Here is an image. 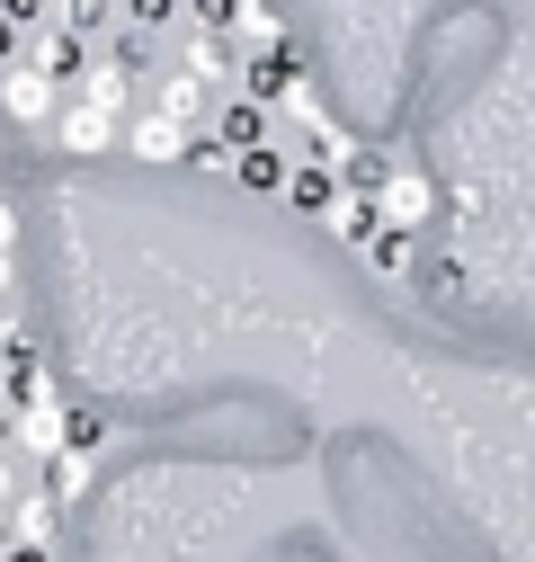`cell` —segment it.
<instances>
[{
    "instance_id": "cell-18",
    "label": "cell",
    "mask_w": 535,
    "mask_h": 562,
    "mask_svg": "<svg viewBox=\"0 0 535 562\" xmlns=\"http://www.w3.org/2000/svg\"><path fill=\"white\" fill-rule=\"evenodd\" d=\"M99 447H107V419H99L90 402H72V429H62V456H90V464H99Z\"/></svg>"
},
{
    "instance_id": "cell-28",
    "label": "cell",
    "mask_w": 535,
    "mask_h": 562,
    "mask_svg": "<svg viewBox=\"0 0 535 562\" xmlns=\"http://www.w3.org/2000/svg\"><path fill=\"white\" fill-rule=\"evenodd\" d=\"M0 402H10V358H0Z\"/></svg>"
},
{
    "instance_id": "cell-19",
    "label": "cell",
    "mask_w": 535,
    "mask_h": 562,
    "mask_svg": "<svg viewBox=\"0 0 535 562\" xmlns=\"http://www.w3.org/2000/svg\"><path fill=\"white\" fill-rule=\"evenodd\" d=\"M107 10H116V0H54V27H72V36H90V45H99Z\"/></svg>"
},
{
    "instance_id": "cell-25",
    "label": "cell",
    "mask_w": 535,
    "mask_h": 562,
    "mask_svg": "<svg viewBox=\"0 0 535 562\" xmlns=\"http://www.w3.org/2000/svg\"><path fill=\"white\" fill-rule=\"evenodd\" d=\"M10 63H27V27H10V19H0V72H10Z\"/></svg>"
},
{
    "instance_id": "cell-26",
    "label": "cell",
    "mask_w": 535,
    "mask_h": 562,
    "mask_svg": "<svg viewBox=\"0 0 535 562\" xmlns=\"http://www.w3.org/2000/svg\"><path fill=\"white\" fill-rule=\"evenodd\" d=\"M0 562H54V544H10Z\"/></svg>"
},
{
    "instance_id": "cell-9",
    "label": "cell",
    "mask_w": 535,
    "mask_h": 562,
    "mask_svg": "<svg viewBox=\"0 0 535 562\" xmlns=\"http://www.w3.org/2000/svg\"><path fill=\"white\" fill-rule=\"evenodd\" d=\"M206 99H215V90L196 81V72H161V99H152V108H161V116H179V125L196 134V125H215V116H206Z\"/></svg>"
},
{
    "instance_id": "cell-13",
    "label": "cell",
    "mask_w": 535,
    "mask_h": 562,
    "mask_svg": "<svg viewBox=\"0 0 535 562\" xmlns=\"http://www.w3.org/2000/svg\"><path fill=\"white\" fill-rule=\"evenodd\" d=\"M268 125H277V116H268V108H250V99H232V108H215V134H224L232 153H259V144H268Z\"/></svg>"
},
{
    "instance_id": "cell-11",
    "label": "cell",
    "mask_w": 535,
    "mask_h": 562,
    "mask_svg": "<svg viewBox=\"0 0 535 562\" xmlns=\"http://www.w3.org/2000/svg\"><path fill=\"white\" fill-rule=\"evenodd\" d=\"M232 179H241L250 196H286V188H295V161H286L277 144H259V153H241V170H232Z\"/></svg>"
},
{
    "instance_id": "cell-21",
    "label": "cell",
    "mask_w": 535,
    "mask_h": 562,
    "mask_svg": "<svg viewBox=\"0 0 535 562\" xmlns=\"http://www.w3.org/2000/svg\"><path fill=\"white\" fill-rule=\"evenodd\" d=\"M0 19L27 27V36H45V27H54V0H0Z\"/></svg>"
},
{
    "instance_id": "cell-3",
    "label": "cell",
    "mask_w": 535,
    "mask_h": 562,
    "mask_svg": "<svg viewBox=\"0 0 535 562\" xmlns=\"http://www.w3.org/2000/svg\"><path fill=\"white\" fill-rule=\"evenodd\" d=\"M27 63H36L45 81L81 90V81H90V63H99V45H90V36H72V27H45V36H27Z\"/></svg>"
},
{
    "instance_id": "cell-24",
    "label": "cell",
    "mask_w": 535,
    "mask_h": 562,
    "mask_svg": "<svg viewBox=\"0 0 535 562\" xmlns=\"http://www.w3.org/2000/svg\"><path fill=\"white\" fill-rule=\"evenodd\" d=\"M19 491H27V464H19V447H10V456H0V509H10Z\"/></svg>"
},
{
    "instance_id": "cell-6",
    "label": "cell",
    "mask_w": 535,
    "mask_h": 562,
    "mask_svg": "<svg viewBox=\"0 0 535 562\" xmlns=\"http://www.w3.org/2000/svg\"><path fill=\"white\" fill-rule=\"evenodd\" d=\"M10 536H19V544H62V501H54L36 473H27V491L10 501Z\"/></svg>"
},
{
    "instance_id": "cell-17",
    "label": "cell",
    "mask_w": 535,
    "mask_h": 562,
    "mask_svg": "<svg viewBox=\"0 0 535 562\" xmlns=\"http://www.w3.org/2000/svg\"><path fill=\"white\" fill-rule=\"evenodd\" d=\"M90 482H99V464H90V456H54V464H45V491H54V501H81Z\"/></svg>"
},
{
    "instance_id": "cell-15",
    "label": "cell",
    "mask_w": 535,
    "mask_h": 562,
    "mask_svg": "<svg viewBox=\"0 0 535 562\" xmlns=\"http://www.w3.org/2000/svg\"><path fill=\"white\" fill-rule=\"evenodd\" d=\"M411 259H420V233H401V224H384V233L366 241V268H384V277H401Z\"/></svg>"
},
{
    "instance_id": "cell-10",
    "label": "cell",
    "mask_w": 535,
    "mask_h": 562,
    "mask_svg": "<svg viewBox=\"0 0 535 562\" xmlns=\"http://www.w3.org/2000/svg\"><path fill=\"white\" fill-rule=\"evenodd\" d=\"M286 205H295V215H330V205H340V170H330V161H295Z\"/></svg>"
},
{
    "instance_id": "cell-27",
    "label": "cell",
    "mask_w": 535,
    "mask_h": 562,
    "mask_svg": "<svg viewBox=\"0 0 535 562\" xmlns=\"http://www.w3.org/2000/svg\"><path fill=\"white\" fill-rule=\"evenodd\" d=\"M10 544H19V536H10V509H0V553H10Z\"/></svg>"
},
{
    "instance_id": "cell-1",
    "label": "cell",
    "mask_w": 535,
    "mask_h": 562,
    "mask_svg": "<svg viewBox=\"0 0 535 562\" xmlns=\"http://www.w3.org/2000/svg\"><path fill=\"white\" fill-rule=\"evenodd\" d=\"M0 108H10L19 125H54L62 108H72V90H62V81H45L36 63H10V72H0Z\"/></svg>"
},
{
    "instance_id": "cell-22",
    "label": "cell",
    "mask_w": 535,
    "mask_h": 562,
    "mask_svg": "<svg viewBox=\"0 0 535 562\" xmlns=\"http://www.w3.org/2000/svg\"><path fill=\"white\" fill-rule=\"evenodd\" d=\"M420 277H429V295H437V304H455V295H464V286H474V277H464V268H455V259H429V268H420Z\"/></svg>"
},
{
    "instance_id": "cell-7",
    "label": "cell",
    "mask_w": 535,
    "mask_h": 562,
    "mask_svg": "<svg viewBox=\"0 0 535 562\" xmlns=\"http://www.w3.org/2000/svg\"><path fill=\"white\" fill-rule=\"evenodd\" d=\"M375 205H384V224H401V233H420V224L437 215V179H420V170H392V188H384Z\"/></svg>"
},
{
    "instance_id": "cell-8",
    "label": "cell",
    "mask_w": 535,
    "mask_h": 562,
    "mask_svg": "<svg viewBox=\"0 0 535 562\" xmlns=\"http://www.w3.org/2000/svg\"><path fill=\"white\" fill-rule=\"evenodd\" d=\"M241 45L232 36H187V54H179V72H196V81H206V90H224V81H241Z\"/></svg>"
},
{
    "instance_id": "cell-5",
    "label": "cell",
    "mask_w": 535,
    "mask_h": 562,
    "mask_svg": "<svg viewBox=\"0 0 535 562\" xmlns=\"http://www.w3.org/2000/svg\"><path fill=\"white\" fill-rule=\"evenodd\" d=\"M187 144H196V134H187L179 116H161V108L125 125V153H134V161H152V170H161V161H187Z\"/></svg>"
},
{
    "instance_id": "cell-14",
    "label": "cell",
    "mask_w": 535,
    "mask_h": 562,
    "mask_svg": "<svg viewBox=\"0 0 535 562\" xmlns=\"http://www.w3.org/2000/svg\"><path fill=\"white\" fill-rule=\"evenodd\" d=\"M340 188H349V196H384V188H392V161H384L375 144H357V153L340 161Z\"/></svg>"
},
{
    "instance_id": "cell-20",
    "label": "cell",
    "mask_w": 535,
    "mask_h": 562,
    "mask_svg": "<svg viewBox=\"0 0 535 562\" xmlns=\"http://www.w3.org/2000/svg\"><path fill=\"white\" fill-rule=\"evenodd\" d=\"M170 19H179V0H125V27L134 36H161Z\"/></svg>"
},
{
    "instance_id": "cell-2",
    "label": "cell",
    "mask_w": 535,
    "mask_h": 562,
    "mask_svg": "<svg viewBox=\"0 0 535 562\" xmlns=\"http://www.w3.org/2000/svg\"><path fill=\"white\" fill-rule=\"evenodd\" d=\"M62 429H72V402H54V384L36 402H19V464H54L62 456Z\"/></svg>"
},
{
    "instance_id": "cell-16",
    "label": "cell",
    "mask_w": 535,
    "mask_h": 562,
    "mask_svg": "<svg viewBox=\"0 0 535 562\" xmlns=\"http://www.w3.org/2000/svg\"><path fill=\"white\" fill-rule=\"evenodd\" d=\"M187 19H196V36H241L250 0H187Z\"/></svg>"
},
{
    "instance_id": "cell-4",
    "label": "cell",
    "mask_w": 535,
    "mask_h": 562,
    "mask_svg": "<svg viewBox=\"0 0 535 562\" xmlns=\"http://www.w3.org/2000/svg\"><path fill=\"white\" fill-rule=\"evenodd\" d=\"M116 134H125V116H107V108H90V99H72V108L54 116V144L72 153V161H99V153L116 144Z\"/></svg>"
},
{
    "instance_id": "cell-23",
    "label": "cell",
    "mask_w": 535,
    "mask_h": 562,
    "mask_svg": "<svg viewBox=\"0 0 535 562\" xmlns=\"http://www.w3.org/2000/svg\"><path fill=\"white\" fill-rule=\"evenodd\" d=\"M10 250H19V215H10V196H0V295H10Z\"/></svg>"
},
{
    "instance_id": "cell-12",
    "label": "cell",
    "mask_w": 535,
    "mask_h": 562,
    "mask_svg": "<svg viewBox=\"0 0 535 562\" xmlns=\"http://www.w3.org/2000/svg\"><path fill=\"white\" fill-rule=\"evenodd\" d=\"M321 224H330V233H340V241H357V250H366V241L384 233V205H375V196H349V188H340V205H330V215H321Z\"/></svg>"
}]
</instances>
